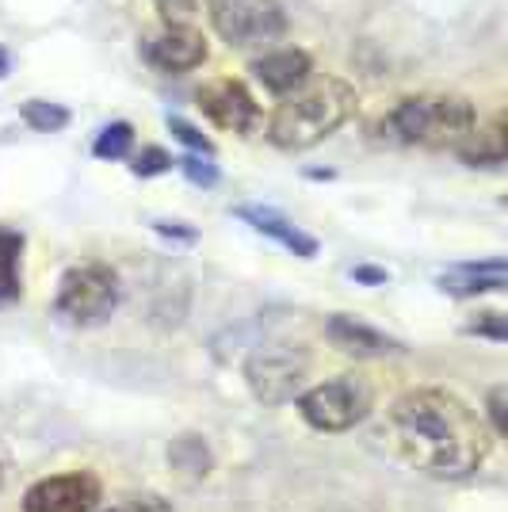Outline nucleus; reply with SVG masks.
Returning <instances> with one entry per match:
<instances>
[{
	"label": "nucleus",
	"mask_w": 508,
	"mask_h": 512,
	"mask_svg": "<svg viewBox=\"0 0 508 512\" xmlns=\"http://www.w3.org/2000/svg\"><path fill=\"white\" fill-rule=\"evenodd\" d=\"M386 436L402 463L447 482L482 470L497 440L482 413H474L459 394L440 386L402 394L386 413Z\"/></svg>",
	"instance_id": "f257e3e1"
},
{
	"label": "nucleus",
	"mask_w": 508,
	"mask_h": 512,
	"mask_svg": "<svg viewBox=\"0 0 508 512\" xmlns=\"http://www.w3.org/2000/svg\"><path fill=\"white\" fill-rule=\"evenodd\" d=\"M352 111H356V88L340 77H325L276 107V115L268 119V142L283 153H302L344 127Z\"/></svg>",
	"instance_id": "f03ea898"
},
{
	"label": "nucleus",
	"mask_w": 508,
	"mask_h": 512,
	"mask_svg": "<svg viewBox=\"0 0 508 512\" xmlns=\"http://www.w3.org/2000/svg\"><path fill=\"white\" fill-rule=\"evenodd\" d=\"M474 127H478V115L463 96H405L382 115L375 134L390 146L447 150V146H459Z\"/></svg>",
	"instance_id": "7ed1b4c3"
},
{
	"label": "nucleus",
	"mask_w": 508,
	"mask_h": 512,
	"mask_svg": "<svg viewBox=\"0 0 508 512\" xmlns=\"http://www.w3.org/2000/svg\"><path fill=\"white\" fill-rule=\"evenodd\" d=\"M375 409V386L367 375H337L298 394V413L314 432H348Z\"/></svg>",
	"instance_id": "20e7f679"
},
{
	"label": "nucleus",
	"mask_w": 508,
	"mask_h": 512,
	"mask_svg": "<svg viewBox=\"0 0 508 512\" xmlns=\"http://www.w3.org/2000/svg\"><path fill=\"white\" fill-rule=\"evenodd\" d=\"M119 299H123L119 276L100 260H88L62 276L54 295V314L69 325H100L119 310Z\"/></svg>",
	"instance_id": "39448f33"
},
{
	"label": "nucleus",
	"mask_w": 508,
	"mask_h": 512,
	"mask_svg": "<svg viewBox=\"0 0 508 512\" xmlns=\"http://www.w3.org/2000/svg\"><path fill=\"white\" fill-rule=\"evenodd\" d=\"M218 39L233 50H264L287 35V12L279 0H207Z\"/></svg>",
	"instance_id": "423d86ee"
},
{
	"label": "nucleus",
	"mask_w": 508,
	"mask_h": 512,
	"mask_svg": "<svg viewBox=\"0 0 508 512\" xmlns=\"http://www.w3.org/2000/svg\"><path fill=\"white\" fill-rule=\"evenodd\" d=\"M306 379H310V352L306 348L272 344V348L249 356V363H245V383H249L256 402H264V406L295 402Z\"/></svg>",
	"instance_id": "0eeeda50"
},
{
	"label": "nucleus",
	"mask_w": 508,
	"mask_h": 512,
	"mask_svg": "<svg viewBox=\"0 0 508 512\" xmlns=\"http://www.w3.org/2000/svg\"><path fill=\"white\" fill-rule=\"evenodd\" d=\"M104 501V486L92 470H69L39 478L23 493V512H96Z\"/></svg>",
	"instance_id": "6e6552de"
},
{
	"label": "nucleus",
	"mask_w": 508,
	"mask_h": 512,
	"mask_svg": "<svg viewBox=\"0 0 508 512\" xmlns=\"http://www.w3.org/2000/svg\"><path fill=\"white\" fill-rule=\"evenodd\" d=\"M199 111L218 130H230V134H253L260 123V104L253 100V92L233 77H218L199 88Z\"/></svg>",
	"instance_id": "1a4fd4ad"
},
{
	"label": "nucleus",
	"mask_w": 508,
	"mask_h": 512,
	"mask_svg": "<svg viewBox=\"0 0 508 512\" xmlns=\"http://www.w3.org/2000/svg\"><path fill=\"white\" fill-rule=\"evenodd\" d=\"M249 73H253L256 81L268 88L272 96H283V100H287V96H295V92H302V88L310 85L314 62H310L306 50L287 46V50H268L264 58H253Z\"/></svg>",
	"instance_id": "9d476101"
},
{
	"label": "nucleus",
	"mask_w": 508,
	"mask_h": 512,
	"mask_svg": "<svg viewBox=\"0 0 508 512\" xmlns=\"http://www.w3.org/2000/svg\"><path fill=\"white\" fill-rule=\"evenodd\" d=\"M138 50H142V58H146L153 69H161V73H188V69H199V65L207 62V39H203L195 27L142 39Z\"/></svg>",
	"instance_id": "9b49d317"
},
{
	"label": "nucleus",
	"mask_w": 508,
	"mask_h": 512,
	"mask_svg": "<svg viewBox=\"0 0 508 512\" xmlns=\"http://www.w3.org/2000/svg\"><path fill=\"white\" fill-rule=\"evenodd\" d=\"M325 337H329L333 348H340L344 356H356V360H375V356H398V352H405L402 341L386 337L375 325L352 318V314H333V318L325 321Z\"/></svg>",
	"instance_id": "f8f14e48"
},
{
	"label": "nucleus",
	"mask_w": 508,
	"mask_h": 512,
	"mask_svg": "<svg viewBox=\"0 0 508 512\" xmlns=\"http://www.w3.org/2000/svg\"><path fill=\"white\" fill-rule=\"evenodd\" d=\"M233 214H237L241 222H249L256 234L279 241L287 253L302 256V260H314V256H318V241L310 234H302L295 222H287V218L279 211H272V207H237Z\"/></svg>",
	"instance_id": "ddd939ff"
},
{
	"label": "nucleus",
	"mask_w": 508,
	"mask_h": 512,
	"mask_svg": "<svg viewBox=\"0 0 508 512\" xmlns=\"http://www.w3.org/2000/svg\"><path fill=\"white\" fill-rule=\"evenodd\" d=\"M508 287L505 260H482V264H459L447 276H440V291L459 295V299H478V295H497Z\"/></svg>",
	"instance_id": "4468645a"
},
{
	"label": "nucleus",
	"mask_w": 508,
	"mask_h": 512,
	"mask_svg": "<svg viewBox=\"0 0 508 512\" xmlns=\"http://www.w3.org/2000/svg\"><path fill=\"white\" fill-rule=\"evenodd\" d=\"M23 249H27L23 230L0 222V310L23 299Z\"/></svg>",
	"instance_id": "2eb2a0df"
},
{
	"label": "nucleus",
	"mask_w": 508,
	"mask_h": 512,
	"mask_svg": "<svg viewBox=\"0 0 508 512\" xmlns=\"http://www.w3.org/2000/svg\"><path fill=\"white\" fill-rule=\"evenodd\" d=\"M455 153L463 157L470 169H497L505 161V119H493L489 130H470L463 142L455 146Z\"/></svg>",
	"instance_id": "dca6fc26"
},
{
	"label": "nucleus",
	"mask_w": 508,
	"mask_h": 512,
	"mask_svg": "<svg viewBox=\"0 0 508 512\" xmlns=\"http://www.w3.org/2000/svg\"><path fill=\"white\" fill-rule=\"evenodd\" d=\"M169 467L176 470V478L188 482V486L203 482L214 467V455H211V448H207V440H203V436H180V440H172Z\"/></svg>",
	"instance_id": "f3484780"
},
{
	"label": "nucleus",
	"mask_w": 508,
	"mask_h": 512,
	"mask_svg": "<svg viewBox=\"0 0 508 512\" xmlns=\"http://www.w3.org/2000/svg\"><path fill=\"white\" fill-rule=\"evenodd\" d=\"M130 150H134V127H130L127 119L107 123V127L96 134V142H92V153H96L100 161H123V157H130Z\"/></svg>",
	"instance_id": "a211bd4d"
},
{
	"label": "nucleus",
	"mask_w": 508,
	"mask_h": 512,
	"mask_svg": "<svg viewBox=\"0 0 508 512\" xmlns=\"http://www.w3.org/2000/svg\"><path fill=\"white\" fill-rule=\"evenodd\" d=\"M20 119L39 134H58L69 127V111L62 104H50V100H27L20 107Z\"/></svg>",
	"instance_id": "6ab92c4d"
},
{
	"label": "nucleus",
	"mask_w": 508,
	"mask_h": 512,
	"mask_svg": "<svg viewBox=\"0 0 508 512\" xmlns=\"http://www.w3.org/2000/svg\"><path fill=\"white\" fill-rule=\"evenodd\" d=\"M169 169H176V157H172L169 150H161V146H142V150L130 157V172L142 176V180L161 176V172H169Z\"/></svg>",
	"instance_id": "aec40b11"
},
{
	"label": "nucleus",
	"mask_w": 508,
	"mask_h": 512,
	"mask_svg": "<svg viewBox=\"0 0 508 512\" xmlns=\"http://www.w3.org/2000/svg\"><path fill=\"white\" fill-rule=\"evenodd\" d=\"M165 127L172 130V138L176 142H184L191 153H203V157H214V142L203 134V130L195 127V123H188L184 115H165Z\"/></svg>",
	"instance_id": "412c9836"
},
{
	"label": "nucleus",
	"mask_w": 508,
	"mask_h": 512,
	"mask_svg": "<svg viewBox=\"0 0 508 512\" xmlns=\"http://www.w3.org/2000/svg\"><path fill=\"white\" fill-rule=\"evenodd\" d=\"M157 16L165 23V31H184L199 16V0H153Z\"/></svg>",
	"instance_id": "4be33fe9"
},
{
	"label": "nucleus",
	"mask_w": 508,
	"mask_h": 512,
	"mask_svg": "<svg viewBox=\"0 0 508 512\" xmlns=\"http://www.w3.org/2000/svg\"><path fill=\"white\" fill-rule=\"evenodd\" d=\"M176 169L184 172L195 188H214L218 184V165H214V157H203V153L176 157Z\"/></svg>",
	"instance_id": "5701e85b"
},
{
	"label": "nucleus",
	"mask_w": 508,
	"mask_h": 512,
	"mask_svg": "<svg viewBox=\"0 0 508 512\" xmlns=\"http://www.w3.org/2000/svg\"><path fill=\"white\" fill-rule=\"evenodd\" d=\"M466 333H474V337H489V341H508V321L501 310H482V314H474V321L466 325Z\"/></svg>",
	"instance_id": "b1692460"
},
{
	"label": "nucleus",
	"mask_w": 508,
	"mask_h": 512,
	"mask_svg": "<svg viewBox=\"0 0 508 512\" xmlns=\"http://www.w3.org/2000/svg\"><path fill=\"white\" fill-rule=\"evenodd\" d=\"M505 409H508V386L505 383H497L493 390H489V398H486V413H489V432L501 440L505 436Z\"/></svg>",
	"instance_id": "393cba45"
},
{
	"label": "nucleus",
	"mask_w": 508,
	"mask_h": 512,
	"mask_svg": "<svg viewBox=\"0 0 508 512\" xmlns=\"http://www.w3.org/2000/svg\"><path fill=\"white\" fill-rule=\"evenodd\" d=\"M104 512H172V509H169V501L146 493V497H127V501H119V505H111V509H104Z\"/></svg>",
	"instance_id": "a878e982"
},
{
	"label": "nucleus",
	"mask_w": 508,
	"mask_h": 512,
	"mask_svg": "<svg viewBox=\"0 0 508 512\" xmlns=\"http://www.w3.org/2000/svg\"><path fill=\"white\" fill-rule=\"evenodd\" d=\"M352 279H356V283H367V287H386V283H390V272H386V268L360 264V268H352Z\"/></svg>",
	"instance_id": "bb28decb"
},
{
	"label": "nucleus",
	"mask_w": 508,
	"mask_h": 512,
	"mask_svg": "<svg viewBox=\"0 0 508 512\" xmlns=\"http://www.w3.org/2000/svg\"><path fill=\"white\" fill-rule=\"evenodd\" d=\"M153 230L165 237H180V241H195V230H188L184 222H153Z\"/></svg>",
	"instance_id": "cd10ccee"
},
{
	"label": "nucleus",
	"mask_w": 508,
	"mask_h": 512,
	"mask_svg": "<svg viewBox=\"0 0 508 512\" xmlns=\"http://www.w3.org/2000/svg\"><path fill=\"white\" fill-rule=\"evenodd\" d=\"M4 73H8V54L0 50V77H4Z\"/></svg>",
	"instance_id": "c85d7f7f"
},
{
	"label": "nucleus",
	"mask_w": 508,
	"mask_h": 512,
	"mask_svg": "<svg viewBox=\"0 0 508 512\" xmlns=\"http://www.w3.org/2000/svg\"><path fill=\"white\" fill-rule=\"evenodd\" d=\"M0 486H4V467H0Z\"/></svg>",
	"instance_id": "c756f323"
}]
</instances>
